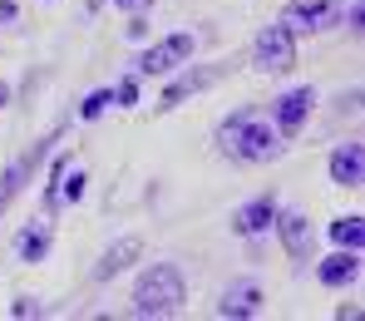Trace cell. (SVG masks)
Returning a JSON list of instances; mask_svg holds the SVG:
<instances>
[{"mask_svg":"<svg viewBox=\"0 0 365 321\" xmlns=\"http://www.w3.org/2000/svg\"><path fill=\"white\" fill-rule=\"evenodd\" d=\"M192 50H197V40H192L187 30L163 35L158 45H148V50L133 60V74H138V79H148V74H173V69H182V64L192 60Z\"/></svg>","mask_w":365,"mask_h":321,"instance_id":"3957f363","label":"cell"},{"mask_svg":"<svg viewBox=\"0 0 365 321\" xmlns=\"http://www.w3.org/2000/svg\"><path fill=\"white\" fill-rule=\"evenodd\" d=\"M361 277V253H351V248H341V253H331L321 267H316V282L321 287H331V292H341V287H351Z\"/></svg>","mask_w":365,"mask_h":321,"instance_id":"8fae6325","label":"cell"},{"mask_svg":"<svg viewBox=\"0 0 365 321\" xmlns=\"http://www.w3.org/2000/svg\"><path fill=\"white\" fill-rule=\"evenodd\" d=\"M15 253H20V262H45V253H50V223L25 228V233L15 238Z\"/></svg>","mask_w":365,"mask_h":321,"instance_id":"9a60e30c","label":"cell"},{"mask_svg":"<svg viewBox=\"0 0 365 321\" xmlns=\"http://www.w3.org/2000/svg\"><path fill=\"white\" fill-rule=\"evenodd\" d=\"M331 183H341V188H361L365 183V143L361 138H351V143H341L331 153Z\"/></svg>","mask_w":365,"mask_h":321,"instance_id":"9c48e42d","label":"cell"},{"mask_svg":"<svg viewBox=\"0 0 365 321\" xmlns=\"http://www.w3.org/2000/svg\"><path fill=\"white\" fill-rule=\"evenodd\" d=\"M217 143L237 163H272V158H282V133L272 128V119L257 104H242L237 114H227L217 124Z\"/></svg>","mask_w":365,"mask_h":321,"instance_id":"6da1fadb","label":"cell"},{"mask_svg":"<svg viewBox=\"0 0 365 321\" xmlns=\"http://www.w3.org/2000/svg\"><path fill=\"white\" fill-rule=\"evenodd\" d=\"M123 30H128V35H133V40H143V35H148V15H133V20H128V25H123Z\"/></svg>","mask_w":365,"mask_h":321,"instance_id":"44dd1931","label":"cell"},{"mask_svg":"<svg viewBox=\"0 0 365 321\" xmlns=\"http://www.w3.org/2000/svg\"><path fill=\"white\" fill-rule=\"evenodd\" d=\"M262 287L257 282H237V287H227L222 292V302H217V317H227V321H247V317H257L262 312Z\"/></svg>","mask_w":365,"mask_h":321,"instance_id":"30bf717a","label":"cell"},{"mask_svg":"<svg viewBox=\"0 0 365 321\" xmlns=\"http://www.w3.org/2000/svg\"><path fill=\"white\" fill-rule=\"evenodd\" d=\"M341 15V0H292L282 10V25L287 30H331Z\"/></svg>","mask_w":365,"mask_h":321,"instance_id":"52a82bcc","label":"cell"},{"mask_svg":"<svg viewBox=\"0 0 365 321\" xmlns=\"http://www.w3.org/2000/svg\"><path fill=\"white\" fill-rule=\"evenodd\" d=\"M15 10H20L15 0H0V25H5V20H15Z\"/></svg>","mask_w":365,"mask_h":321,"instance_id":"7402d4cb","label":"cell"},{"mask_svg":"<svg viewBox=\"0 0 365 321\" xmlns=\"http://www.w3.org/2000/svg\"><path fill=\"white\" fill-rule=\"evenodd\" d=\"M311 109H316V89H311V84H302V89H287V94L272 104V128L282 133V143H287V138H297V133L306 128Z\"/></svg>","mask_w":365,"mask_h":321,"instance_id":"8992f818","label":"cell"},{"mask_svg":"<svg viewBox=\"0 0 365 321\" xmlns=\"http://www.w3.org/2000/svg\"><path fill=\"white\" fill-rule=\"evenodd\" d=\"M212 84V69H182L178 79L163 89V99H158V109H178L187 94H197V89H207Z\"/></svg>","mask_w":365,"mask_h":321,"instance_id":"5bb4252c","label":"cell"},{"mask_svg":"<svg viewBox=\"0 0 365 321\" xmlns=\"http://www.w3.org/2000/svg\"><path fill=\"white\" fill-rule=\"evenodd\" d=\"M55 143H60L55 133H50V138H40V143H30V148H25V153H20V158H15V163L0 173V213H5V208H10V203L25 193V183L35 178V168L50 158V148H55Z\"/></svg>","mask_w":365,"mask_h":321,"instance_id":"5b68a950","label":"cell"},{"mask_svg":"<svg viewBox=\"0 0 365 321\" xmlns=\"http://www.w3.org/2000/svg\"><path fill=\"white\" fill-rule=\"evenodd\" d=\"M331 243H336V248H351V253H361V248H365V218H361V213H351V218H336V223H331Z\"/></svg>","mask_w":365,"mask_h":321,"instance_id":"2e32d148","label":"cell"},{"mask_svg":"<svg viewBox=\"0 0 365 321\" xmlns=\"http://www.w3.org/2000/svg\"><path fill=\"white\" fill-rule=\"evenodd\" d=\"M109 104H114V94H109V89H94V94H89V99L79 104V119L89 124V119H99V114H104Z\"/></svg>","mask_w":365,"mask_h":321,"instance_id":"e0dca14e","label":"cell"},{"mask_svg":"<svg viewBox=\"0 0 365 321\" xmlns=\"http://www.w3.org/2000/svg\"><path fill=\"white\" fill-rule=\"evenodd\" d=\"M272 228L282 233L287 253L297 257V262H306V257H311V248H316V233H311V223H306L302 213H277V223H272Z\"/></svg>","mask_w":365,"mask_h":321,"instance_id":"7c38bea8","label":"cell"},{"mask_svg":"<svg viewBox=\"0 0 365 321\" xmlns=\"http://www.w3.org/2000/svg\"><path fill=\"white\" fill-rule=\"evenodd\" d=\"M182 302H187V282L173 262L148 267L133 287V317H173V312H182Z\"/></svg>","mask_w":365,"mask_h":321,"instance_id":"7a4b0ae2","label":"cell"},{"mask_svg":"<svg viewBox=\"0 0 365 321\" xmlns=\"http://www.w3.org/2000/svg\"><path fill=\"white\" fill-rule=\"evenodd\" d=\"M143 257V238H119L114 248H104V257H99V267H94V277L99 282H109V277H119V272H128L133 262Z\"/></svg>","mask_w":365,"mask_h":321,"instance_id":"4fadbf2b","label":"cell"},{"mask_svg":"<svg viewBox=\"0 0 365 321\" xmlns=\"http://www.w3.org/2000/svg\"><path fill=\"white\" fill-rule=\"evenodd\" d=\"M114 104H119V109H133V104H138V74L119 79V89H114Z\"/></svg>","mask_w":365,"mask_h":321,"instance_id":"d6986e66","label":"cell"},{"mask_svg":"<svg viewBox=\"0 0 365 321\" xmlns=\"http://www.w3.org/2000/svg\"><path fill=\"white\" fill-rule=\"evenodd\" d=\"M84 183H89V178H84L79 168H74V173L64 168V178H60V203H79V198H84Z\"/></svg>","mask_w":365,"mask_h":321,"instance_id":"ac0fdd59","label":"cell"},{"mask_svg":"<svg viewBox=\"0 0 365 321\" xmlns=\"http://www.w3.org/2000/svg\"><path fill=\"white\" fill-rule=\"evenodd\" d=\"M114 5H119V10H138L143 0H114Z\"/></svg>","mask_w":365,"mask_h":321,"instance_id":"cb8c5ba5","label":"cell"},{"mask_svg":"<svg viewBox=\"0 0 365 321\" xmlns=\"http://www.w3.org/2000/svg\"><path fill=\"white\" fill-rule=\"evenodd\" d=\"M252 60H257L262 74H287V69L297 64V30L267 25V30L257 35V45H252Z\"/></svg>","mask_w":365,"mask_h":321,"instance_id":"277c9868","label":"cell"},{"mask_svg":"<svg viewBox=\"0 0 365 321\" xmlns=\"http://www.w3.org/2000/svg\"><path fill=\"white\" fill-rule=\"evenodd\" d=\"M5 104H10V84L0 79V109H5Z\"/></svg>","mask_w":365,"mask_h":321,"instance_id":"603a6c76","label":"cell"},{"mask_svg":"<svg viewBox=\"0 0 365 321\" xmlns=\"http://www.w3.org/2000/svg\"><path fill=\"white\" fill-rule=\"evenodd\" d=\"M272 223H277V198H272V193L252 198V203H242V208L232 213V233H237V238H262Z\"/></svg>","mask_w":365,"mask_h":321,"instance_id":"ba28073f","label":"cell"},{"mask_svg":"<svg viewBox=\"0 0 365 321\" xmlns=\"http://www.w3.org/2000/svg\"><path fill=\"white\" fill-rule=\"evenodd\" d=\"M40 312H45V307H40V302H30V297H20V302L10 307V317H15V321H25V317H40Z\"/></svg>","mask_w":365,"mask_h":321,"instance_id":"ffe728a7","label":"cell"}]
</instances>
